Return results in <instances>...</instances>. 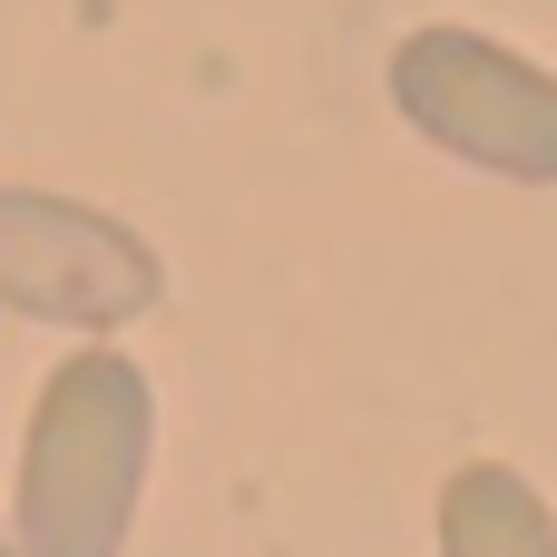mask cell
<instances>
[{"mask_svg": "<svg viewBox=\"0 0 557 557\" xmlns=\"http://www.w3.org/2000/svg\"><path fill=\"white\" fill-rule=\"evenodd\" d=\"M441 557H557V509L529 470L470 460L441 480Z\"/></svg>", "mask_w": 557, "mask_h": 557, "instance_id": "obj_4", "label": "cell"}, {"mask_svg": "<svg viewBox=\"0 0 557 557\" xmlns=\"http://www.w3.org/2000/svg\"><path fill=\"white\" fill-rule=\"evenodd\" d=\"M0 557H20V548H10V529H0Z\"/></svg>", "mask_w": 557, "mask_h": 557, "instance_id": "obj_5", "label": "cell"}, {"mask_svg": "<svg viewBox=\"0 0 557 557\" xmlns=\"http://www.w3.org/2000/svg\"><path fill=\"white\" fill-rule=\"evenodd\" d=\"M147 460H157V382L117 343L69 352L39 382L29 431H20L10 548L20 557H127Z\"/></svg>", "mask_w": 557, "mask_h": 557, "instance_id": "obj_1", "label": "cell"}, {"mask_svg": "<svg viewBox=\"0 0 557 557\" xmlns=\"http://www.w3.org/2000/svg\"><path fill=\"white\" fill-rule=\"evenodd\" d=\"M0 304L29 323L108 343L166 304V264L108 206H78L49 186H0Z\"/></svg>", "mask_w": 557, "mask_h": 557, "instance_id": "obj_3", "label": "cell"}, {"mask_svg": "<svg viewBox=\"0 0 557 557\" xmlns=\"http://www.w3.org/2000/svg\"><path fill=\"white\" fill-rule=\"evenodd\" d=\"M392 108L411 117V137H431L441 157L509 176V186H557V69L529 49L431 20L392 49Z\"/></svg>", "mask_w": 557, "mask_h": 557, "instance_id": "obj_2", "label": "cell"}]
</instances>
